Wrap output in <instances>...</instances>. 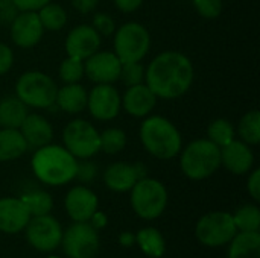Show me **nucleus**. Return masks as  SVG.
Here are the masks:
<instances>
[{"instance_id":"27","label":"nucleus","mask_w":260,"mask_h":258,"mask_svg":"<svg viewBox=\"0 0 260 258\" xmlns=\"http://www.w3.org/2000/svg\"><path fill=\"white\" fill-rule=\"evenodd\" d=\"M37 14H38V18H40L44 30L58 32V30L64 29L67 24V11L59 3L49 2L47 5L40 8L37 11Z\"/></svg>"},{"instance_id":"13","label":"nucleus","mask_w":260,"mask_h":258,"mask_svg":"<svg viewBox=\"0 0 260 258\" xmlns=\"http://www.w3.org/2000/svg\"><path fill=\"white\" fill-rule=\"evenodd\" d=\"M122 62L113 50H98L84 59L85 76L93 84H114L119 81Z\"/></svg>"},{"instance_id":"1","label":"nucleus","mask_w":260,"mask_h":258,"mask_svg":"<svg viewBox=\"0 0 260 258\" xmlns=\"http://www.w3.org/2000/svg\"><path fill=\"white\" fill-rule=\"evenodd\" d=\"M193 79L195 68L190 58L178 50H165L145 67V84L157 99L183 97L190 90Z\"/></svg>"},{"instance_id":"42","label":"nucleus","mask_w":260,"mask_h":258,"mask_svg":"<svg viewBox=\"0 0 260 258\" xmlns=\"http://www.w3.org/2000/svg\"><path fill=\"white\" fill-rule=\"evenodd\" d=\"M116 8L120 11V12H125V14H131L134 11H137L145 0H113Z\"/></svg>"},{"instance_id":"18","label":"nucleus","mask_w":260,"mask_h":258,"mask_svg":"<svg viewBox=\"0 0 260 258\" xmlns=\"http://www.w3.org/2000/svg\"><path fill=\"white\" fill-rule=\"evenodd\" d=\"M221 166H224L232 175H247L254 167V152L251 146L239 138H235L224 148H221Z\"/></svg>"},{"instance_id":"35","label":"nucleus","mask_w":260,"mask_h":258,"mask_svg":"<svg viewBox=\"0 0 260 258\" xmlns=\"http://www.w3.org/2000/svg\"><path fill=\"white\" fill-rule=\"evenodd\" d=\"M195 11L200 14V17L207 20L218 18L224 11V2L222 0H192Z\"/></svg>"},{"instance_id":"17","label":"nucleus","mask_w":260,"mask_h":258,"mask_svg":"<svg viewBox=\"0 0 260 258\" xmlns=\"http://www.w3.org/2000/svg\"><path fill=\"white\" fill-rule=\"evenodd\" d=\"M64 207L73 222H88L99 207V199L88 187L75 186L67 192Z\"/></svg>"},{"instance_id":"16","label":"nucleus","mask_w":260,"mask_h":258,"mask_svg":"<svg viewBox=\"0 0 260 258\" xmlns=\"http://www.w3.org/2000/svg\"><path fill=\"white\" fill-rule=\"evenodd\" d=\"M102 44V36L93 29L91 24H78L66 36L64 49L69 56L87 59L90 55L98 52Z\"/></svg>"},{"instance_id":"44","label":"nucleus","mask_w":260,"mask_h":258,"mask_svg":"<svg viewBox=\"0 0 260 258\" xmlns=\"http://www.w3.org/2000/svg\"><path fill=\"white\" fill-rule=\"evenodd\" d=\"M88 224H90L94 230H102V228H105L107 224H108L107 214L102 213V211H99V210H96V211L93 213V216L90 217Z\"/></svg>"},{"instance_id":"30","label":"nucleus","mask_w":260,"mask_h":258,"mask_svg":"<svg viewBox=\"0 0 260 258\" xmlns=\"http://www.w3.org/2000/svg\"><path fill=\"white\" fill-rule=\"evenodd\" d=\"M21 201L24 202L26 208L29 210L30 217L50 214V211L53 208V199L44 190H32V192H27V193H24L21 196Z\"/></svg>"},{"instance_id":"5","label":"nucleus","mask_w":260,"mask_h":258,"mask_svg":"<svg viewBox=\"0 0 260 258\" xmlns=\"http://www.w3.org/2000/svg\"><path fill=\"white\" fill-rule=\"evenodd\" d=\"M58 85L47 73L29 70L20 75L15 82V96L34 109H50L55 106Z\"/></svg>"},{"instance_id":"10","label":"nucleus","mask_w":260,"mask_h":258,"mask_svg":"<svg viewBox=\"0 0 260 258\" xmlns=\"http://www.w3.org/2000/svg\"><path fill=\"white\" fill-rule=\"evenodd\" d=\"M61 245L69 258H94L101 242L98 230L88 222H75L62 233Z\"/></svg>"},{"instance_id":"6","label":"nucleus","mask_w":260,"mask_h":258,"mask_svg":"<svg viewBox=\"0 0 260 258\" xmlns=\"http://www.w3.org/2000/svg\"><path fill=\"white\" fill-rule=\"evenodd\" d=\"M114 53L125 62H142L149 53L152 38L146 26L139 21H126L114 30Z\"/></svg>"},{"instance_id":"41","label":"nucleus","mask_w":260,"mask_h":258,"mask_svg":"<svg viewBox=\"0 0 260 258\" xmlns=\"http://www.w3.org/2000/svg\"><path fill=\"white\" fill-rule=\"evenodd\" d=\"M52 0H14V5L18 11H38L44 5H47Z\"/></svg>"},{"instance_id":"15","label":"nucleus","mask_w":260,"mask_h":258,"mask_svg":"<svg viewBox=\"0 0 260 258\" xmlns=\"http://www.w3.org/2000/svg\"><path fill=\"white\" fill-rule=\"evenodd\" d=\"M146 176V167L143 163H113L104 172V184L116 193L129 192L134 184Z\"/></svg>"},{"instance_id":"2","label":"nucleus","mask_w":260,"mask_h":258,"mask_svg":"<svg viewBox=\"0 0 260 258\" xmlns=\"http://www.w3.org/2000/svg\"><path fill=\"white\" fill-rule=\"evenodd\" d=\"M30 167L40 182L61 187L75 179L78 160L64 146L49 143L35 149Z\"/></svg>"},{"instance_id":"12","label":"nucleus","mask_w":260,"mask_h":258,"mask_svg":"<svg viewBox=\"0 0 260 258\" xmlns=\"http://www.w3.org/2000/svg\"><path fill=\"white\" fill-rule=\"evenodd\" d=\"M87 109L94 120L111 122L122 111V99L114 84H94L88 91Z\"/></svg>"},{"instance_id":"11","label":"nucleus","mask_w":260,"mask_h":258,"mask_svg":"<svg viewBox=\"0 0 260 258\" xmlns=\"http://www.w3.org/2000/svg\"><path fill=\"white\" fill-rule=\"evenodd\" d=\"M24 231L27 243L40 252L55 251L61 245L64 233L59 222L50 214L30 217Z\"/></svg>"},{"instance_id":"22","label":"nucleus","mask_w":260,"mask_h":258,"mask_svg":"<svg viewBox=\"0 0 260 258\" xmlns=\"http://www.w3.org/2000/svg\"><path fill=\"white\" fill-rule=\"evenodd\" d=\"M88 91L79 82L64 84L56 91L55 106L67 114H81L87 109Z\"/></svg>"},{"instance_id":"8","label":"nucleus","mask_w":260,"mask_h":258,"mask_svg":"<svg viewBox=\"0 0 260 258\" xmlns=\"http://www.w3.org/2000/svg\"><path fill=\"white\" fill-rule=\"evenodd\" d=\"M62 146L76 158L88 160L101 152V135L85 119H73L62 129Z\"/></svg>"},{"instance_id":"4","label":"nucleus","mask_w":260,"mask_h":258,"mask_svg":"<svg viewBox=\"0 0 260 258\" xmlns=\"http://www.w3.org/2000/svg\"><path fill=\"white\" fill-rule=\"evenodd\" d=\"M180 169L192 181H203L221 167V148L209 138H197L180 151Z\"/></svg>"},{"instance_id":"21","label":"nucleus","mask_w":260,"mask_h":258,"mask_svg":"<svg viewBox=\"0 0 260 258\" xmlns=\"http://www.w3.org/2000/svg\"><path fill=\"white\" fill-rule=\"evenodd\" d=\"M18 129L26 140L29 149H38L52 143L53 140V128L50 122L44 116L37 113H29Z\"/></svg>"},{"instance_id":"14","label":"nucleus","mask_w":260,"mask_h":258,"mask_svg":"<svg viewBox=\"0 0 260 258\" xmlns=\"http://www.w3.org/2000/svg\"><path fill=\"white\" fill-rule=\"evenodd\" d=\"M9 35L12 43L20 49L35 47L44 35L38 14L35 11H18L9 23Z\"/></svg>"},{"instance_id":"29","label":"nucleus","mask_w":260,"mask_h":258,"mask_svg":"<svg viewBox=\"0 0 260 258\" xmlns=\"http://www.w3.org/2000/svg\"><path fill=\"white\" fill-rule=\"evenodd\" d=\"M207 138L218 148H224L236 138V128L229 119H215L207 126Z\"/></svg>"},{"instance_id":"43","label":"nucleus","mask_w":260,"mask_h":258,"mask_svg":"<svg viewBox=\"0 0 260 258\" xmlns=\"http://www.w3.org/2000/svg\"><path fill=\"white\" fill-rule=\"evenodd\" d=\"M73 8L81 14H88L98 6V0H70Z\"/></svg>"},{"instance_id":"39","label":"nucleus","mask_w":260,"mask_h":258,"mask_svg":"<svg viewBox=\"0 0 260 258\" xmlns=\"http://www.w3.org/2000/svg\"><path fill=\"white\" fill-rule=\"evenodd\" d=\"M17 14H18V9L14 5V0H0V23L2 24H9Z\"/></svg>"},{"instance_id":"38","label":"nucleus","mask_w":260,"mask_h":258,"mask_svg":"<svg viewBox=\"0 0 260 258\" xmlns=\"http://www.w3.org/2000/svg\"><path fill=\"white\" fill-rule=\"evenodd\" d=\"M14 65V50L5 44L0 43V76H5Z\"/></svg>"},{"instance_id":"34","label":"nucleus","mask_w":260,"mask_h":258,"mask_svg":"<svg viewBox=\"0 0 260 258\" xmlns=\"http://www.w3.org/2000/svg\"><path fill=\"white\" fill-rule=\"evenodd\" d=\"M119 81H122L126 87H133L145 82V65L142 62H125L120 68Z\"/></svg>"},{"instance_id":"9","label":"nucleus","mask_w":260,"mask_h":258,"mask_svg":"<svg viewBox=\"0 0 260 258\" xmlns=\"http://www.w3.org/2000/svg\"><path fill=\"white\" fill-rule=\"evenodd\" d=\"M236 233L238 230L233 220V214L227 211L207 213L198 220L195 227V237L201 245L209 248L229 245Z\"/></svg>"},{"instance_id":"46","label":"nucleus","mask_w":260,"mask_h":258,"mask_svg":"<svg viewBox=\"0 0 260 258\" xmlns=\"http://www.w3.org/2000/svg\"><path fill=\"white\" fill-rule=\"evenodd\" d=\"M49 258H59V257H49Z\"/></svg>"},{"instance_id":"40","label":"nucleus","mask_w":260,"mask_h":258,"mask_svg":"<svg viewBox=\"0 0 260 258\" xmlns=\"http://www.w3.org/2000/svg\"><path fill=\"white\" fill-rule=\"evenodd\" d=\"M247 190L248 195L253 198L254 202L260 201V169H254L250 172L248 181H247Z\"/></svg>"},{"instance_id":"20","label":"nucleus","mask_w":260,"mask_h":258,"mask_svg":"<svg viewBox=\"0 0 260 258\" xmlns=\"http://www.w3.org/2000/svg\"><path fill=\"white\" fill-rule=\"evenodd\" d=\"M30 219L21 198H2L0 199V231L5 234H17L24 231Z\"/></svg>"},{"instance_id":"19","label":"nucleus","mask_w":260,"mask_h":258,"mask_svg":"<svg viewBox=\"0 0 260 258\" xmlns=\"http://www.w3.org/2000/svg\"><path fill=\"white\" fill-rule=\"evenodd\" d=\"M122 99V109L136 119H145L148 117L155 105H157V96L149 90V87L143 84H137L133 87H126V91L120 96Z\"/></svg>"},{"instance_id":"3","label":"nucleus","mask_w":260,"mask_h":258,"mask_svg":"<svg viewBox=\"0 0 260 258\" xmlns=\"http://www.w3.org/2000/svg\"><path fill=\"white\" fill-rule=\"evenodd\" d=\"M139 137L145 151L157 160H172L183 148V137L175 123L163 116H148L140 125Z\"/></svg>"},{"instance_id":"32","label":"nucleus","mask_w":260,"mask_h":258,"mask_svg":"<svg viewBox=\"0 0 260 258\" xmlns=\"http://www.w3.org/2000/svg\"><path fill=\"white\" fill-rule=\"evenodd\" d=\"M233 220L238 231H259L260 230V210L254 204L242 205L233 214Z\"/></svg>"},{"instance_id":"24","label":"nucleus","mask_w":260,"mask_h":258,"mask_svg":"<svg viewBox=\"0 0 260 258\" xmlns=\"http://www.w3.org/2000/svg\"><path fill=\"white\" fill-rule=\"evenodd\" d=\"M229 258H260L259 231H238L230 242Z\"/></svg>"},{"instance_id":"7","label":"nucleus","mask_w":260,"mask_h":258,"mask_svg":"<svg viewBox=\"0 0 260 258\" xmlns=\"http://www.w3.org/2000/svg\"><path fill=\"white\" fill-rule=\"evenodd\" d=\"M129 192L131 207L140 219L154 220L165 213L169 196L161 181L145 176L139 179Z\"/></svg>"},{"instance_id":"25","label":"nucleus","mask_w":260,"mask_h":258,"mask_svg":"<svg viewBox=\"0 0 260 258\" xmlns=\"http://www.w3.org/2000/svg\"><path fill=\"white\" fill-rule=\"evenodd\" d=\"M27 114L29 108L17 96L0 99V128L18 129Z\"/></svg>"},{"instance_id":"26","label":"nucleus","mask_w":260,"mask_h":258,"mask_svg":"<svg viewBox=\"0 0 260 258\" xmlns=\"http://www.w3.org/2000/svg\"><path fill=\"white\" fill-rule=\"evenodd\" d=\"M136 243L145 255L151 258L163 257L166 245L163 234L155 228H143L136 234Z\"/></svg>"},{"instance_id":"33","label":"nucleus","mask_w":260,"mask_h":258,"mask_svg":"<svg viewBox=\"0 0 260 258\" xmlns=\"http://www.w3.org/2000/svg\"><path fill=\"white\" fill-rule=\"evenodd\" d=\"M58 75H59V79L64 84H76V82H81V79L85 76L84 61L79 59V58H75V56H69L67 55V58H64L61 61V64H59Z\"/></svg>"},{"instance_id":"36","label":"nucleus","mask_w":260,"mask_h":258,"mask_svg":"<svg viewBox=\"0 0 260 258\" xmlns=\"http://www.w3.org/2000/svg\"><path fill=\"white\" fill-rule=\"evenodd\" d=\"M91 26L93 29L102 36V38H108V36H113L114 30H116V21L114 18L107 14V12H98L93 15V20H91Z\"/></svg>"},{"instance_id":"37","label":"nucleus","mask_w":260,"mask_h":258,"mask_svg":"<svg viewBox=\"0 0 260 258\" xmlns=\"http://www.w3.org/2000/svg\"><path fill=\"white\" fill-rule=\"evenodd\" d=\"M96 176H98V167L93 161H90V158L88 160H78L75 179L81 181L82 184H87V182H93Z\"/></svg>"},{"instance_id":"23","label":"nucleus","mask_w":260,"mask_h":258,"mask_svg":"<svg viewBox=\"0 0 260 258\" xmlns=\"http://www.w3.org/2000/svg\"><path fill=\"white\" fill-rule=\"evenodd\" d=\"M29 151L20 129L0 128V163L21 158Z\"/></svg>"},{"instance_id":"31","label":"nucleus","mask_w":260,"mask_h":258,"mask_svg":"<svg viewBox=\"0 0 260 258\" xmlns=\"http://www.w3.org/2000/svg\"><path fill=\"white\" fill-rule=\"evenodd\" d=\"M99 135H101V151L107 155H116L126 148L128 137L126 132L120 128H107L102 132H99Z\"/></svg>"},{"instance_id":"28","label":"nucleus","mask_w":260,"mask_h":258,"mask_svg":"<svg viewBox=\"0 0 260 258\" xmlns=\"http://www.w3.org/2000/svg\"><path fill=\"white\" fill-rule=\"evenodd\" d=\"M239 140L247 143L248 146H257L260 143V113L257 109H251L245 113L236 129Z\"/></svg>"},{"instance_id":"45","label":"nucleus","mask_w":260,"mask_h":258,"mask_svg":"<svg viewBox=\"0 0 260 258\" xmlns=\"http://www.w3.org/2000/svg\"><path fill=\"white\" fill-rule=\"evenodd\" d=\"M119 242H120L122 246H131V245L136 243V236L131 234V233H122L119 236Z\"/></svg>"}]
</instances>
